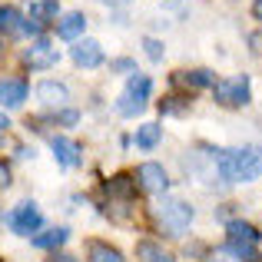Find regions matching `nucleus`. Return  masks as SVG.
<instances>
[{"mask_svg":"<svg viewBox=\"0 0 262 262\" xmlns=\"http://www.w3.org/2000/svg\"><path fill=\"white\" fill-rule=\"evenodd\" d=\"M219 176L226 183H252L262 176V149L259 146H243V149H223L212 156Z\"/></svg>","mask_w":262,"mask_h":262,"instance_id":"nucleus-1","label":"nucleus"},{"mask_svg":"<svg viewBox=\"0 0 262 262\" xmlns=\"http://www.w3.org/2000/svg\"><path fill=\"white\" fill-rule=\"evenodd\" d=\"M259 229L249 223H229L226 229V252H232L236 259H256V246H259Z\"/></svg>","mask_w":262,"mask_h":262,"instance_id":"nucleus-2","label":"nucleus"},{"mask_svg":"<svg viewBox=\"0 0 262 262\" xmlns=\"http://www.w3.org/2000/svg\"><path fill=\"white\" fill-rule=\"evenodd\" d=\"M149 90H153L149 77L133 73V77H129V83H126V90H123V96L116 100V113H123V116L143 113V110H146V100H149Z\"/></svg>","mask_w":262,"mask_h":262,"instance_id":"nucleus-3","label":"nucleus"},{"mask_svg":"<svg viewBox=\"0 0 262 262\" xmlns=\"http://www.w3.org/2000/svg\"><path fill=\"white\" fill-rule=\"evenodd\" d=\"M160 223L169 229V236H183L192 223V206L183 203V199H166L160 206Z\"/></svg>","mask_w":262,"mask_h":262,"instance_id":"nucleus-4","label":"nucleus"},{"mask_svg":"<svg viewBox=\"0 0 262 262\" xmlns=\"http://www.w3.org/2000/svg\"><path fill=\"white\" fill-rule=\"evenodd\" d=\"M212 96L223 106H246L249 103V77H229L212 83Z\"/></svg>","mask_w":262,"mask_h":262,"instance_id":"nucleus-5","label":"nucleus"},{"mask_svg":"<svg viewBox=\"0 0 262 262\" xmlns=\"http://www.w3.org/2000/svg\"><path fill=\"white\" fill-rule=\"evenodd\" d=\"M4 223L10 226V232H17V236H30V232H37L40 229V209L33 203H20L17 209H10L4 216Z\"/></svg>","mask_w":262,"mask_h":262,"instance_id":"nucleus-6","label":"nucleus"},{"mask_svg":"<svg viewBox=\"0 0 262 262\" xmlns=\"http://www.w3.org/2000/svg\"><path fill=\"white\" fill-rule=\"evenodd\" d=\"M136 179H140V186L146 192H166V186H169V176H166V169H163L160 163H143Z\"/></svg>","mask_w":262,"mask_h":262,"instance_id":"nucleus-7","label":"nucleus"},{"mask_svg":"<svg viewBox=\"0 0 262 262\" xmlns=\"http://www.w3.org/2000/svg\"><path fill=\"white\" fill-rule=\"evenodd\" d=\"M70 57H73V63H77V67L93 70V67L103 63V47L96 43V40H80V43L70 50Z\"/></svg>","mask_w":262,"mask_h":262,"instance_id":"nucleus-8","label":"nucleus"},{"mask_svg":"<svg viewBox=\"0 0 262 262\" xmlns=\"http://www.w3.org/2000/svg\"><path fill=\"white\" fill-rule=\"evenodd\" d=\"M50 149H53V156L60 160V166H67V169L80 166V160H83L80 146L73 140H67V136H53V140H50Z\"/></svg>","mask_w":262,"mask_h":262,"instance_id":"nucleus-9","label":"nucleus"},{"mask_svg":"<svg viewBox=\"0 0 262 262\" xmlns=\"http://www.w3.org/2000/svg\"><path fill=\"white\" fill-rule=\"evenodd\" d=\"M24 60L30 67H37V70H47V67H53L60 60V53H57V47L53 43H47V40H37V43L30 47V50L24 53Z\"/></svg>","mask_w":262,"mask_h":262,"instance_id":"nucleus-10","label":"nucleus"},{"mask_svg":"<svg viewBox=\"0 0 262 262\" xmlns=\"http://www.w3.org/2000/svg\"><path fill=\"white\" fill-rule=\"evenodd\" d=\"M27 100V83L24 80H0V106L17 110Z\"/></svg>","mask_w":262,"mask_h":262,"instance_id":"nucleus-11","label":"nucleus"},{"mask_svg":"<svg viewBox=\"0 0 262 262\" xmlns=\"http://www.w3.org/2000/svg\"><path fill=\"white\" fill-rule=\"evenodd\" d=\"M37 96H40V103H47V106H63V103L70 100V90H67L63 83L43 80V83L37 86Z\"/></svg>","mask_w":262,"mask_h":262,"instance_id":"nucleus-12","label":"nucleus"},{"mask_svg":"<svg viewBox=\"0 0 262 262\" xmlns=\"http://www.w3.org/2000/svg\"><path fill=\"white\" fill-rule=\"evenodd\" d=\"M173 83L189 86V90H203V86L216 83V73H212V70H183V73H176V77H173Z\"/></svg>","mask_w":262,"mask_h":262,"instance_id":"nucleus-13","label":"nucleus"},{"mask_svg":"<svg viewBox=\"0 0 262 262\" xmlns=\"http://www.w3.org/2000/svg\"><path fill=\"white\" fill-rule=\"evenodd\" d=\"M83 27H86L83 13H67V17L57 24V37L60 40H77L80 33H83Z\"/></svg>","mask_w":262,"mask_h":262,"instance_id":"nucleus-14","label":"nucleus"},{"mask_svg":"<svg viewBox=\"0 0 262 262\" xmlns=\"http://www.w3.org/2000/svg\"><path fill=\"white\" fill-rule=\"evenodd\" d=\"M136 259H140V262H176V259L169 256V252L163 249L160 243H149V239L136 246Z\"/></svg>","mask_w":262,"mask_h":262,"instance_id":"nucleus-15","label":"nucleus"},{"mask_svg":"<svg viewBox=\"0 0 262 262\" xmlns=\"http://www.w3.org/2000/svg\"><path fill=\"white\" fill-rule=\"evenodd\" d=\"M57 10H60L57 0H37V4H30V20H37L43 27L47 20H57Z\"/></svg>","mask_w":262,"mask_h":262,"instance_id":"nucleus-16","label":"nucleus"},{"mask_svg":"<svg viewBox=\"0 0 262 262\" xmlns=\"http://www.w3.org/2000/svg\"><path fill=\"white\" fill-rule=\"evenodd\" d=\"M67 236H70L67 229H47V232H37V236H33V246H37V249H57V246L67 243Z\"/></svg>","mask_w":262,"mask_h":262,"instance_id":"nucleus-17","label":"nucleus"},{"mask_svg":"<svg viewBox=\"0 0 262 262\" xmlns=\"http://www.w3.org/2000/svg\"><path fill=\"white\" fill-rule=\"evenodd\" d=\"M160 136H163V129L156 126V123H143V126L136 129V146L140 149H153L156 143H160Z\"/></svg>","mask_w":262,"mask_h":262,"instance_id":"nucleus-18","label":"nucleus"},{"mask_svg":"<svg viewBox=\"0 0 262 262\" xmlns=\"http://www.w3.org/2000/svg\"><path fill=\"white\" fill-rule=\"evenodd\" d=\"M90 262H126V259L106 243H90Z\"/></svg>","mask_w":262,"mask_h":262,"instance_id":"nucleus-19","label":"nucleus"},{"mask_svg":"<svg viewBox=\"0 0 262 262\" xmlns=\"http://www.w3.org/2000/svg\"><path fill=\"white\" fill-rule=\"evenodd\" d=\"M133 189H136V179H133V176H126V173L113 176V179L106 183V192H110V196H129Z\"/></svg>","mask_w":262,"mask_h":262,"instance_id":"nucleus-20","label":"nucleus"},{"mask_svg":"<svg viewBox=\"0 0 262 262\" xmlns=\"http://www.w3.org/2000/svg\"><path fill=\"white\" fill-rule=\"evenodd\" d=\"M0 30L4 33H20L24 30V20H20V13L13 10V7H0Z\"/></svg>","mask_w":262,"mask_h":262,"instance_id":"nucleus-21","label":"nucleus"},{"mask_svg":"<svg viewBox=\"0 0 262 262\" xmlns=\"http://www.w3.org/2000/svg\"><path fill=\"white\" fill-rule=\"evenodd\" d=\"M143 47H146V57H149V60H163V43H160V40H153V37H149Z\"/></svg>","mask_w":262,"mask_h":262,"instance_id":"nucleus-22","label":"nucleus"},{"mask_svg":"<svg viewBox=\"0 0 262 262\" xmlns=\"http://www.w3.org/2000/svg\"><path fill=\"white\" fill-rule=\"evenodd\" d=\"M7 183H10V169L0 163V186H7Z\"/></svg>","mask_w":262,"mask_h":262,"instance_id":"nucleus-23","label":"nucleus"},{"mask_svg":"<svg viewBox=\"0 0 262 262\" xmlns=\"http://www.w3.org/2000/svg\"><path fill=\"white\" fill-rule=\"evenodd\" d=\"M113 67H116V70H133V63H129V60H116Z\"/></svg>","mask_w":262,"mask_h":262,"instance_id":"nucleus-24","label":"nucleus"},{"mask_svg":"<svg viewBox=\"0 0 262 262\" xmlns=\"http://www.w3.org/2000/svg\"><path fill=\"white\" fill-rule=\"evenodd\" d=\"M252 13H256V20H262V0H256V4H252Z\"/></svg>","mask_w":262,"mask_h":262,"instance_id":"nucleus-25","label":"nucleus"},{"mask_svg":"<svg viewBox=\"0 0 262 262\" xmlns=\"http://www.w3.org/2000/svg\"><path fill=\"white\" fill-rule=\"evenodd\" d=\"M7 126H10V120H7V116L0 113V129H7Z\"/></svg>","mask_w":262,"mask_h":262,"instance_id":"nucleus-26","label":"nucleus"},{"mask_svg":"<svg viewBox=\"0 0 262 262\" xmlns=\"http://www.w3.org/2000/svg\"><path fill=\"white\" fill-rule=\"evenodd\" d=\"M252 262H262V259H259V256H256V259H252Z\"/></svg>","mask_w":262,"mask_h":262,"instance_id":"nucleus-27","label":"nucleus"},{"mask_svg":"<svg viewBox=\"0 0 262 262\" xmlns=\"http://www.w3.org/2000/svg\"><path fill=\"white\" fill-rule=\"evenodd\" d=\"M0 262H4V259H0Z\"/></svg>","mask_w":262,"mask_h":262,"instance_id":"nucleus-28","label":"nucleus"}]
</instances>
